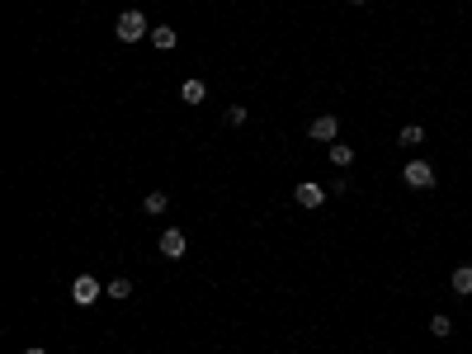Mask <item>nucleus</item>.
Listing matches in <instances>:
<instances>
[{
    "mask_svg": "<svg viewBox=\"0 0 472 354\" xmlns=\"http://www.w3.org/2000/svg\"><path fill=\"white\" fill-rule=\"evenodd\" d=\"M118 38H123V43H142V33H151L147 29V19H142V10H123V15H118Z\"/></svg>",
    "mask_w": 472,
    "mask_h": 354,
    "instance_id": "f257e3e1",
    "label": "nucleus"
},
{
    "mask_svg": "<svg viewBox=\"0 0 472 354\" xmlns=\"http://www.w3.org/2000/svg\"><path fill=\"white\" fill-rule=\"evenodd\" d=\"M402 180H406V189H430L435 185V166H430V161H411V166L402 170Z\"/></svg>",
    "mask_w": 472,
    "mask_h": 354,
    "instance_id": "f03ea898",
    "label": "nucleus"
},
{
    "mask_svg": "<svg viewBox=\"0 0 472 354\" xmlns=\"http://www.w3.org/2000/svg\"><path fill=\"white\" fill-rule=\"evenodd\" d=\"M99 293H104V288H99V279H94V274H80L76 283H71V298H76V307H90V303H99Z\"/></svg>",
    "mask_w": 472,
    "mask_h": 354,
    "instance_id": "7ed1b4c3",
    "label": "nucleus"
},
{
    "mask_svg": "<svg viewBox=\"0 0 472 354\" xmlns=\"http://www.w3.org/2000/svg\"><path fill=\"white\" fill-rule=\"evenodd\" d=\"M293 199H298V208H321V203H326V189L316 185V180H302V185L293 189Z\"/></svg>",
    "mask_w": 472,
    "mask_h": 354,
    "instance_id": "20e7f679",
    "label": "nucleus"
},
{
    "mask_svg": "<svg viewBox=\"0 0 472 354\" xmlns=\"http://www.w3.org/2000/svg\"><path fill=\"white\" fill-rule=\"evenodd\" d=\"M185 250H189V241H185V231H180V227L161 231V255H166V260H180Z\"/></svg>",
    "mask_w": 472,
    "mask_h": 354,
    "instance_id": "39448f33",
    "label": "nucleus"
},
{
    "mask_svg": "<svg viewBox=\"0 0 472 354\" xmlns=\"http://www.w3.org/2000/svg\"><path fill=\"white\" fill-rule=\"evenodd\" d=\"M316 142H335V133H340V118L335 114H321V118H312V128H307Z\"/></svg>",
    "mask_w": 472,
    "mask_h": 354,
    "instance_id": "423d86ee",
    "label": "nucleus"
},
{
    "mask_svg": "<svg viewBox=\"0 0 472 354\" xmlns=\"http://www.w3.org/2000/svg\"><path fill=\"white\" fill-rule=\"evenodd\" d=\"M454 293L458 298H472V264H458L454 269Z\"/></svg>",
    "mask_w": 472,
    "mask_h": 354,
    "instance_id": "0eeeda50",
    "label": "nucleus"
},
{
    "mask_svg": "<svg viewBox=\"0 0 472 354\" xmlns=\"http://www.w3.org/2000/svg\"><path fill=\"white\" fill-rule=\"evenodd\" d=\"M180 99H185V104H204V99H208L204 80H185V85H180Z\"/></svg>",
    "mask_w": 472,
    "mask_h": 354,
    "instance_id": "6e6552de",
    "label": "nucleus"
},
{
    "mask_svg": "<svg viewBox=\"0 0 472 354\" xmlns=\"http://www.w3.org/2000/svg\"><path fill=\"white\" fill-rule=\"evenodd\" d=\"M151 43H156V47H161V52H170V47H175V43H180V33H175V29H170V24H161V29H151Z\"/></svg>",
    "mask_w": 472,
    "mask_h": 354,
    "instance_id": "1a4fd4ad",
    "label": "nucleus"
},
{
    "mask_svg": "<svg viewBox=\"0 0 472 354\" xmlns=\"http://www.w3.org/2000/svg\"><path fill=\"white\" fill-rule=\"evenodd\" d=\"M142 208H147V213L156 217V213H166V208H170V199H166V194H161V189H151V194H147V199H142Z\"/></svg>",
    "mask_w": 472,
    "mask_h": 354,
    "instance_id": "9d476101",
    "label": "nucleus"
},
{
    "mask_svg": "<svg viewBox=\"0 0 472 354\" xmlns=\"http://www.w3.org/2000/svg\"><path fill=\"white\" fill-rule=\"evenodd\" d=\"M349 161H354V152H349L345 142H330V166H340V170H345Z\"/></svg>",
    "mask_w": 472,
    "mask_h": 354,
    "instance_id": "9b49d317",
    "label": "nucleus"
},
{
    "mask_svg": "<svg viewBox=\"0 0 472 354\" xmlns=\"http://www.w3.org/2000/svg\"><path fill=\"white\" fill-rule=\"evenodd\" d=\"M104 298H113V303H123V298H132V283H128V279H113L109 288H104Z\"/></svg>",
    "mask_w": 472,
    "mask_h": 354,
    "instance_id": "f8f14e48",
    "label": "nucleus"
},
{
    "mask_svg": "<svg viewBox=\"0 0 472 354\" xmlns=\"http://www.w3.org/2000/svg\"><path fill=\"white\" fill-rule=\"evenodd\" d=\"M449 331H454V322H449V317H444V312H440V317H430V336H449Z\"/></svg>",
    "mask_w": 472,
    "mask_h": 354,
    "instance_id": "ddd939ff",
    "label": "nucleus"
},
{
    "mask_svg": "<svg viewBox=\"0 0 472 354\" xmlns=\"http://www.w3.org/2000/svg\"><path fill=\"white\" fill-rule=\"evenodd\" d=\"M397 142H402V147H421V142H425V133H421L416 123H411V128H402V138H397Z\"/></svg>",
    "mask_w": 472,
    "mask_h": 354,
    "instance_id": "4468645a",
    "label": "nucleus"
},
{
    "mask_svg": "<svg viewBox=\"0 0 472 354\" xmlns=\"http://www.w3.org/2000/svg\"><path fill=\"white\" fill-rule=\"evenodd\" d=\"M227 123H232V128H236V123H246V109L232 104V109H227Z\"/></svg>",
    "mask_w": 472,
    "mask_h": 354,
    "instance_id": "2eb2a0df",
    "label": "nucleus"
},
{
    "mask_svg": "<svg viewBox=\"0 0 472 354\" xmlns=\"http://www.w3.org/2000/svg\"><path fill=\"white\" fill-rule=\"evenodd\" d=\"M24 354H47V350H38V345H33V350H24Z\"/></svg>",
    "mask_w": 472,
    "mask_h": 354,
    "instance_id": "dca6fc26",
    "label": "nucleus"
},
{
    "mask_svg": "<svg viewBox=\"0 0 472 354\" xmlns=\"http://www.w3.org/2000/svg\"><path fill=\"white\" fill-rule=\"evenodd\" d=\"M349 5H364V0H349Z\"/></svg>",
    "mask_w": 472,
    "mask_h": 354,
    "instance_id": "f3484780",
    "label": "nucleus"
}]
</instances>
